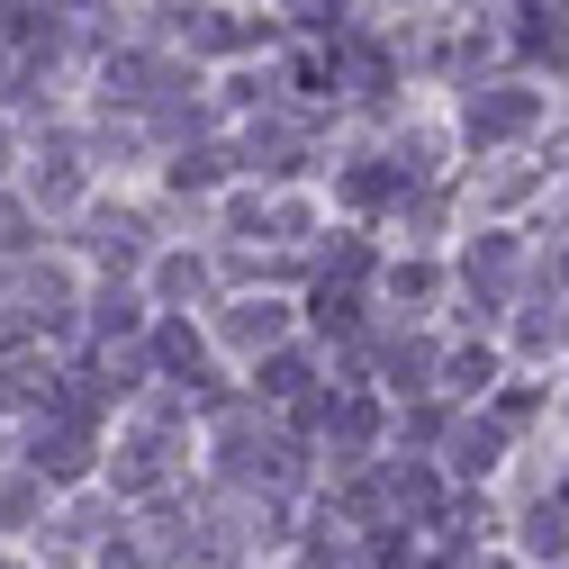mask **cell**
Masks as SVG:
<instances>
[{"mask_svg":"<svg viewBox=\"0 0 569 569\" xmlns=\"http://www.w3.org/2000/svg\"><path fill=\"white\" fill-rule=\"evenodd\" d=\"M533 118H542V91H525V82H488V91H470V109H461L470 146H507V136H525Z\"/></svg>","mask_w":569,"mask_h":569,"instance_id":"obj_1","label":"cell"},{"mask_svg":"<svg viewBox=\"0 0 569 569\" xmlns=\"http://www.w3.org/2000/svg\"><path fill=\"white\" fill-rule=\"evenodd\" d=\"M497 452H507V416H461V425H452V470H461V479L497 470Z\"/></svg>","mask_w":569,"mask_h":569,"instance_id":"obj_2","label":"cell"},{"mask_svg":"<svg viewBox=\"0 0 569 569\" xmlns=\"http://www.w3.org/2000/svg\"><path fill=\"white\" fill-rule=\"evenodd\" d=\"M461 271H470V290H479V308H497V299H507V280H516V244H507V236H479Z\"/></svg>","mask_w":569,"mask_h":569,"instance_id":"obj_3","label":"cell"},{"mask_svg":"<svg viewBox=\"0 0 569 569\" xmlns=\"http://www.w3.org/2000/svg\"><path fill=\"white\" fill-rule=\"evenodd\" d=\"M227 335H236L244 352H271L280 335H290V308H280V299H244V308L227 317Z\"/></svg>","mask_w":569,"mask_h":569,"instance_id":"obj_4","label":"cell"},{"mask_svg":"<svg viewBox=\"0 0 569 569\" xmlns=\"http://www.w3.org/2000/svg\"><path fill=\"white\" fill-rule=\"evenodd\" d=\"M91 461V443H82V425H54V435H37V470H54V479H73Z\"/></svg>","mask_w":569,"mask_h":569,"instance_id":"obj_5","label":"cell"},{"mask_svg":"<svg viewBox=\"0 0 569 569\" xmlns=\"http://www.w3.org/2000/svg\"><path fill=\"white\" fill-rule=\"evenodd\" d=\"M308 380H317V371L299 362V352H262V371H253V389H262V398H299Z\"/></svg>","mask_w":569,"mask_h":569,"instance_id":"obj_6","label":"cell"},{"mask_svg":"<svg viewBox=\"0 0 569 569\" xmlns=\"http://www.w3.org/2000/svg\"><path fill=\"white\" fill-rule=\"evenodd\" d=\"M154 362H163L172 380H181V371H199V335H190L181 317H163V326H154Z\"/></svg>","mask_w":569,"mask_h":569,"instance_id":"obj_7","label":"cell"},{"mask_svg":"<svg viewBox=\"0 0 569 569\" xmlns=\"http://www.w3.org/2000/svg\"><path fill=\"white\" fill-rule=\"evenodd\" d=\"M443 389H497V352H488V343L452 352V362H443Z\"/></svg>","mask_w":569,"mask_h":569,"instance_id":"obj_8","label":"cell"},{"mask_svg":"<svg viewBox=\"0 0 569 569\" xmlns=\"http://www.w3.org/2000/svg\"><path fill=\"white\" fill-rule=\"evenodd\" d=\"M389 389H407V398L435 389V352H425V343H398V352H389Z\"/></svg>","mask_w":569,"mask_h":569,"instance_id":"obj_9","label":"cell"},{"mask_svg":"<svg viewBox=\"0 0 569 569\" xmlns=\"http://www.w3.org/2000/svg\"><path fill=\"white\" fill-rule=\"evenodd\" d=\"M525 551H533V560H560V551H569V516H560V507L525 516Z\"/></svg>","mask_w":569,"mask_h":569,"instance_id":"obj_10","label":"cell"},{"mask_svg":"<svg viewBox=\"0 0 569 569\" xmlns=\"http://www.w3.org/2000/svg\"><path fill=\"white\" fill-rule=\"evenodd\" d=\"M154 290H163V299H199V290H208V262H190V253H172V262L154 271Z\"/></svg>","mask_w":569,"mask_h":569,"instance_id":"obj_11","label":"cell"},{"mask_svg":"<svg viewBox=\"0 0 569 569\" xmlns=\"http://www.w3.org/2000/svg\"><path fill=\"white\" fill-rule=\"evenodd\" d=\"M218 172H227V154H181L172 163V190H218Z\"/></svg>","mask_w":569,"mask_h":569,"instance_id":"obj_12","label":"cell"},{"mask_svg":"<svg viewBox=\"0 0 569 569\" xmlns=\"http://www.w3.org/2000/svg\"><path fill=\"white\" fill-rule=\"evenodd\" d=\"M37 199H54V208L73 199V154H46V163H37Z\"/></svg>","mask_w":569,"mask_h":569,"instance_id":"obj_13","label":"cell"},{"mask_svg":"<svg viewBox=\"0 0 569 569\" xmlns=\"http://www.w3.org/2000/svg\"><path fill=\"white\" fill-rule=\"evenodd\" d=\"M136 308H146L136 290H100V326H109V335H127V326H136Z\"/></svg>","mask_w":569,"mask_h":569,"instance_id":"obj_14","label":"cell"},{"mask_svg":"<svg viewBox=\"0 0 569 569\" xmlns=\"http://www.w3.org/2000/svg\"><path fill=\"white\" fill-rule=\"evenodd\" d=\"M389 290H398V299H435V271H425V262H398Z\"/></svg>","mask_w":569,"mask_h":569,"instance_id":"obj_15","label":"cell"},{"mask_svg":"<svg viewBox=\"0 0 569 569\" xmlns=\"http://www.w3.org/2000/svg\"><path fill=\"white\" fill-rule=\"evenodd\" d=\"M488 569H507V560H488Z\"/></svg>","mask_w":569,"mask_h":569,"instance_id":"obj_16","label":"cell"},{"mask_svg":"<svg viewBox=\"0 0 569 569\" xmlns=\"http://www.w3.org/2000/svg\"><path fill=\"white\" fill-rule=\"evenodd\" d=\"M560 335H569V317H560Z\"/></svg>","mask_w":569,"mask_h":569,"instance_id":"obj_17","label":"cell"}]
</instances>
